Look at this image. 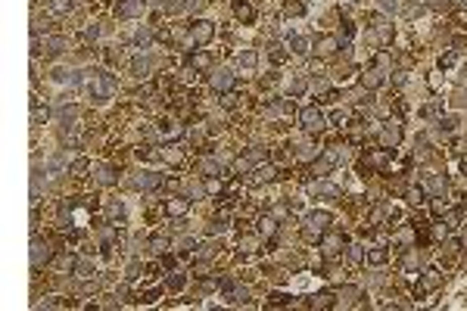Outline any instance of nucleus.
Here are the masks:
<instances>
[{
    "label": "nucleus",
    "instance_id": "obj_1",
    "mask_svg": "<svg viewBox=\"0 0 467 311\" xmlns=\"http://www.w3.org/2000/svg\"><path fill=\"white\" fill-rule=\"evenodd\" d=\"M81 84H84V90H87V94H91L97 103L115 97V90H119V78L112 75V72H87V75L81 78Z\"/></svg>",
    "mask_w": 467,
    "mask_h": 311
},
{
    "label": "nucleus",
    "instance_id": "obj_2",
    "mask_svg": "<svg viewBox=\"0 0 467 311\" xmlns=\"http://www.w3.org/2000/svg\"><path fill=\"white\" fill-rule=\"evenodd\" d=\"M330 224V215L327 212H312V215H305V221H302V236H305V243H318L321 236H324Z\"/></svg>",
    "mask_w": 467,
    "mask_h": 311
},
{
    "label": "nucleus",
    "instance_id": "obj_3",
    "mask_svg": "<svg viewBox=\"0 0 467 311\" xmlns=\"http://www.w3.org/2000/svg\"><path fill=\"white\" fill-rule=\"evenodd\" d=\"M53 262V243L50 240H41V236H34L31 240V268L41 271Z\"/></svg>",
    "mask_w": 467,
    "mask_h": 311
},
{
    "label": "nucleus",
    "instance_id": "obj_4",
    "mask_svg": "<svg viewBox=\"0 0 467 311\" xmlns=\"http://www.w3.org/2000/svg\"><path fill=\"white\" fill-rule=\"evenodd\" d=\"M187 38H190L196 47L209 44V41L215 38V22H209V19H196V22H190V28H187Z\"/></svg>",
    "mask_w": 467,
    "mask_h": 311
},
{
    "label": "nucleus",
    "instance_id": "obj_5",
    "mask_svg": "<svg viewBox=\"0 0 467 311\" xmlns=\"http://www.w3.org/2000/svg\"><path fill=\"white\" fill-rule=\"evenodd\" d=\"M299 121H302V128L309 134H318V131H324V121L327 118H324V112H321L318 106H305L302 112H299Z\"/></svg>",
    "mask_w": 467,
    "mask_h": 311
},
{
    "label": "nucleus",
    "instance_id": "obj_6",
    "mask_svg": "<svg viewBox=\"0 0 467 311\" xmlns=\"http://www.w3.org/2000/svg\"><path fill=\"white\" fill-rule=\"evenodd\" d=\"M128 187H134V190H143V193H150V190H159V187H162V174H159V171H137V174L128 180Z\"/></svg>",
    "mask_w": 467,
    "mask_h": 311
},
{
    "label": "nucleus",
    "instance_id": "obj_7",
    "mask_svg": "<svg viewBox=\"0 0 467 311\" xmlns=\"http://www.w3.org/2000/svg\"><path fill=\"white\" fill-rule=\"evenodd\" d=\"M209 84H212V90H218V94H230L234 84H237V75H234L230 69H218V72H212Z\"/></svg>",
    "mask_w": 467,
    "mask_h": 311
},
{
    "label": "nucleus",
    "instance_id": "obj_8",
    "mask_svg": "<svg viewBox=\"0 0 467 311\" xmlns=\"http://www.w3.org/2000/svg\"><path fill=\"white\" fill-rule=\"evenodd\" d=\"M143 10H147V0H119L115 16L119 19H134V16H140Z\"/></svg>",
    "mask_w": 467,
    "mask_h": 311
},
{
    "label": "nucleus",
    "instance_id": "obj_9",
    "mask_svg": "<svg viewBox=\"0 0 467 311\" xmlns=\"http://www.w3.org/2000/svg\"><path fill=\"white\" fill-rule=\"evenodd\" d=\"M399 140H402L399 121H386L383 131H380V146H383V150H392V146H399Z\"/></svg>",
    "mask_w": 467,
    "mask_h": 311
},
{
    "label": "nucleus",
    "instance_id": "obj_10",
    "mask_svg": "<svg viewBox=\"0 0 467 311\" xmlns=\"http://www.w3.org/2000/svg\"><path fill=\"white\" fill-rule=\"evenodd\" d=\"M156 131H159V137H162V140H181L184 137V128L178 125V121H171V118H162Z\"/></svg>",
    "mask_w": 467,
    "mask_h": 311
},
{
    "label": "nucleus",
    "instance_id": "obj_11",
    "mask_svg": "<svg viewBox=\"0 0 467 311\" xmlns=\"http://www.w3.org/2000/svg\"><path fill=\"white\" fill-rule=\"evenodd\" d=\"M274 177H277L274 165H259V168H253V171H249V184H253V187H259V184H268V180H274Z\"/></svg>",
    "mask_w": 467,
    "mask_h": 311
},
{
    "label": "nucleus",
    "instance_id": "obj_12",
    "mask_svg": "<svg viewBox=\"0 0 467 311\" xmlns=\"http://www.w3.org/2000/svg\"><path fill=\"white\" fill-rule=\"evenodd\" d=\"M187 209H190V199H184V196H168V199H165V215L184 218Z\"/></svg>",
    "mask_w": 467,
    "mask_h": 311
},
{
    "label": "nucleus",
    "instance_id": "obj_13",
    "mask_svg": "<svg viewBox=\"0 0 467 311\" xmlns=\"http://www.w3.org/2000/svg\"><path fill=\"white\" fill-rule=\"evenodd\" d=\"M72 271H75V277H81V280H91L94 277V262L91 259H87V255H78V259L75 262H72Z\"/></svg>",
    "mask_w": 467,
    "mask_h": 311
},
{
    "label": "nucleus",
    "instance_id": "obj_14",
    "mask_svg": "<svg viewBox=\"0 0 467 311\" xmlns=\"http://www.w3.org/2000/svg\"><path fill=\"white\" fill-rule=\"evenodd\" d=\"M439 283H442V274H439V271H427L424 277H421V283L415 286V292H418V296H424V292H430V289H436Z\"/></svg>",
    "mask_w": 467,
    "mask_h": 311
},
{
    "label": "nucleus",
    "instance_id": "obj_15",
    "mask_svg": "<svg viewBox=\"0 0 467 311\" xmlns=\"http://www.w3.org/2000/svg\"><path fill=\"white\" fill-rule=\"evenodd\" d=\"M44 50H47V56H60V53L69 50V41L63 38V34H53V38L44 41Z\"/></svg>",
    "mask_w": 467,
    "mask_h": 311
},
{
    "label": "nucleus",
    "instance_id": "obj_16",
    "mask_svg": "<svg viewBox=\"0 0 467 311\" xmlns=\"http://www.w3.org/2000/svg\"><path fill=\"white\" fill-rule=\"evenodd\" d=\"M336 162H339V153H336V150H327L324 156L315 162V174H327V171L336 165Z\"/></svg>",
    "mask_w": 467,
    "mask_h": 311
},
{
    "label": "nucleus",
    "instance_id": "obj_17",
    "mask_svg": "<svg viewBox=\"0 0 467 311\" xmlns=\"http://www.w3.org/2000/svg\"><path fill=\"white\" fill-rule=\"evenodd\" d=\"M315 196H330V199H339V187H333V184H327V180H315V184L309 187Z\"/></svg>",
    "mask_w": 467,
    "mask_h": 311
},
{
    "label": "nucleus",
    "instance_id": "obj_18",
    "mask_svg": "<svg viewBox=\"0 0 467 311\" xmlns=\"http://www.w3.org/2000/svg\"><path fill=\"white\" fill-rule=\"evenodd\" d=\"M50 118V109H47V103H41V100H31V125H44Z\"/></svg>",
    "mask_w": 467,
    "mask_h": 311
},
{
    "label": "nucleus",
    "instance_id": "obj_19",
    "mask_svg": "<svg viewBox=\"0 0 467 311\" xmlns=\"http://www.w3.org/2000/svg\"><path fill=\"white\" fill-rule=\"evenodd\" d=\"M339 246H343V236H339V233L327 236V240H324V259H336V255H339Z\"/></svg>",
    "mask_w": 467,
    "mask_h": 311
},
{
    "label": "nucleus",
    "instance_id": "obj_20",
    "mask_svg": "<svg viewBox=\"0 0 467 311\" xmlns=\"http://www.w3.org/2000/svg\"><path fill=\"white\" fill-rule=\"evenodd\" d=\"M47 13H53V16H69V13H72V0H47Z\"/></svg>",
    "mask_w": 467,
    "mask_h": 311
},
{
    "label": "nucleus",
    "instance_id": "obj_21",
    "mask_svg": "<svg viewBox=\"0 0 467 311\" xmlns=\"http://www.w3.org/2000/svg\"><path fill=\"white\" fill-rule=\"evenodd\" d=\"M234 13H237V19H243V22H253L256 19V10L249 7L246 0H237V4H234Z\"/></svg>",
    "mask_w": 467,
    "mask_h": 311
},
{
    "label": "nucleus",
    "instance_id": "obj_22",
    "mask_svg": "<svg viewBox=\"0 0 467 311\" xmlns=\"http://www.w3.org/2000/svg\"><path fill=\"white\" fill-rule=\"evenodd\" d=\"M150 69H153V63H150L147 56H137V59L131 63V72H134L137 78H147V75H150Z\"/></svg>",
    "mask_w": 467,
    "mask_h": 311
},
{
    "label": "nucleus",
    "instance_id": "obj_23",
    "mask_svg": "<svg viewBox=\"0 0 467 311\" xmlns=\"http://www.w3.org/2000/svg\"><path fill=\"white\" fill-rule=\"evenodd\" d=\"M200 171L206 177H221V162H215V159H203L200 162Z\"/></svg>",
    "mask_w": 467,
    "mask_h": 311
},
{
    "label": "nucleus",
    "instance_id": "obj_24",
    "mask_svg": "<svg viewBox=\"0 0 467 311\" xmlns=\"http://www.w3.org/2000/svg\"><path fill=\"white\" fill-rule=\"evenodd\" d=\"M97 184H100V187L115 184V171H112L109 165H100V168H97Z\"/></svg>",
    "mask_w": 467,
    "mask_h": 311
},
{
    "label": "nucleus",
    "instance_id": "obj_25",
    "mask_svg": "<svg viewBox=\"0 0 467 311\" xmlns=\"http://www.w3.org/2000/svg\"><path fill=\"white\" fill-rule=\"evenodd\" d=\"M106 215H109V224H122L125 221V206L122 203H109V209H106Z\"/></svg>",
    "mask_w": 467,
    "mask_h": 311
},
{
    "label": "nucleus",
    "instance_id": "obj_26",
    "mask_svg": "<svg viewBox=\"0 0 467 311\" xmlns=\"http://www.w3.org/2000/svg\"><path fill=\"white\" fill-rule=\"evenodd\" d=\"M386 259H389V252H386L383 246H374V249L368 252V262H371V265H386Z\"/></svg>",
    "mask_w": 467,
    "mask_h": 311
},
{
    "label": "nucleus",
    "instance_id": "obj_27",
    "mask_svg": "<svg viewBox=\"0 0 467 311\" xmlns=\"http://www.w3.org/2000/svg\"><path fill=\"white\" fill-rule=\"evenodd\" d=\"M137 159H140V162H159V159H162V153H156V146H140V150H137Z\"/></svg>",
    "mask_w": 467,
    "mask_h": 311
},
{
    "label": "nucleus",
    "instance_id": "obj_28",
    "mask_svg": "<svg viewBox=\"0 0 467 311\" xmlns=\"http://www.w3.org/2000/svg\"><path fill=\"white\" fill-rule=\"evenodd\" d=\"M362 81H365V87H377V84L383 81V72L380 69H368L365 75H362Z\"/></svg>",
    "mask_w": 467,
    "mask_h": 311
},
{
    "label": "nucleus",
    "instance_id": "obj_29",
    "mask_svg": "<svg viewBox=\"0 0 467 311\" xmlns=\"http://www.w3.org/2000/svg\"><path fill=\"white\" fill-rule=\"evenodd\" d=\"M427 193L442 196L445 193V177H427Z\"/></svg>",
    "mask_w": 467,
    "mask_h": 311
},
{
    "label": "nucleus",
    "instance_id": "obj_30",
    "mask_svg": "<svg viewBox=\"0 0 467 311\" xmlns=\"http://www.w3.org/2000/svg\"><path fill=\"white\" fill-rule=\"evenodd\" d=\"M184 283H187V274H184V271H171V277H168V289H171V292H178V289H184Z\"/></svg>",
    "mask_w": 467,
    "mask_h": 311
},
{
    "label": "nucleus",
    "instance_id": "obj_31",
    "mask_svg": "<svg viewBox=\"0 0 467 311\" xmlns=\"http://www.w3.org/2000/svg\"><path fill=\"white\" fill-rule=\"evenodd\" d=\"M336 47H339L336 38H321V41H318V53H321V56H330Z\"/></svg>",
    "mask_w": 467,
    "mask_h": 311
},
{
    "label": "nucleus",
    "instance_id": "obj_32",
    "mask_svg": "<svg viewBox=\"0 0 467 311\" xmlns=\"http://www.w3.org/2000/svg\"><path fill=\"white\" fill-rule=\"evenodd\" d=\"M150 41H153V31L150 28H140V31H134V47H150Z\"/></svg>",
    "mask_w": 467,
    "mask_h": 311
},
{
    "label": "nucleus",
    "instance_id": "obj_33",
    "mask_svg": "<svg viewBox=\"0 0 467 311\" xmlns=\"http://www.w3.org/2000/svg\"><path fill=\"white\" fill-rule=\"evenodd\" d=\"M386 162H389V153H386V150H380V153H371V156H368V165H374V168H383Z\"/></svg>",
    "mask_w": 467,
    "mask_h": 311
},
{
    "label": "nucleus",
    "instance_id": "obj_34",
    "mask_svg": "<svg viewBox=\"0 0 467 311\" xmlns=\"http://www.w3.org/2000/svg\"><path fill=\"white\" fill-rule=\"evenodd\" d=\"M193 69H209L212 66V53H196V56H190Z\"/></svg>",
    "mask_w": 467,
    "mask_h": 311
},
{
    "label": "nucleus",
    "instance_id": "obj_35",
    "mask_svg": "<svg viewBox=\"0 0 467 311\" xmlns=\"http://www.w3.org/2000/svg\"><path fill=\"white\" fill-rule=\"evenodd\" d=\"M97 38H100V25H87V28L81 31V41H84V44H94Z\"/></svg>",
    "mask_w": 467,
    "mask_h": 311
},
{
    "label": "nucleus",
    "instance_id": "obj_36",
    "mask_svg": "<svg viewBox=\"0 0 467 311\" xmlns=\"http://www.w3.org/2000/svg\"><path fill=\"white\" fill-rule=\"evenodd\" d=\"M290 50L293 53H309V38H299V34L290 38Z\"/></svg>",
    "mask_w": 467,
    "mask_h": 311
},
{
    "label": "nucleus",
    "instance_id": "obj_37",
    "mask_svg": "<svg viewBox=\"0 0 467 311\" xmlns=\"http://www.w3.org/2000/svg\"><path fill=\"white\" fill-rule=\"evenodd\" d=\"M87 168H91V162H87V159H75V162H72V174H75V177H84Z\"/></svg>",
    "mask_w": 467,
    "mask_h": 311
},
{
    "label": "nucleus",
    "instance_id": "obj_38",
    "mask_svg": "<svg viewBox=\"0 0 467 311\" xmlns=\"http://www.w3.org/2000/svg\"><path fill=\"white\" fill-rule=\"evenodd\" d=\"M224 230H227V218H224V215H218V218H215V221H212L209 233L215 236V233H224Z\"/></svg>",
    "mask_w": 467,
    "mask_h": 311
},
{
    "label": "nucleus",
    "instance_id": "obj_39",
    "mask_svg": "<svg viewBox=\"0 0 467 311\" xmlns=\"http://www.w3.org/2000/svg\"><path fill=\"white\" fill-rule=\"evenodd\" d=\"M277 230V221H274V218H262V221H259V233H274Z\"/></svg>",
    "mask_w": 467,
    "mask_h": 311
},
{
    "label": "nucleus",
    "instance_id": "obj_40",
    "mask_svg": "<svg viewBox=\"0 0 467 311\" xmlns=\"http://www.w3.org/2000/svg\"><path fill=\"white\" fill-rule=\"evenodd\" d=\"M246 159L249 162H262V159H268V150H265V146H253V150L246 153Z\"/></svg>",
    "mask_w": 467,
    "mask_h": 311
},
{
    "label": "nucleus",
    "instance_id": "obj_41",
    "mask_svg": "<svg viewBox=\"0 0 467 311\" xmlns=\"http://www.w3.org/2000/svg\"><path fill=\"white\" fill-rule=\"evenodd\" d=\"M424 196H427L424 187H411V190H408V203H415V206H418V203H424Z\"/></svg>",
    "mask_w": 467,
    "mask_h": 311
},
{
    "label": "nucleus",
    "instance_id": "obj_42",
    "mask_svg": "<svg viewBox=\"0 0 467 311\" xmlns=\"http://www.w3.org/2000/svg\"><path fill=\"white\" fill-rule=\"evenodd\" d=\"M165 246H168L165 236H153V240H150V249H153L156 255H162V252H165Z\"/></svg>",
    "mask_w": 467,
    "mask_h": 311
},
{
    "label": "nucleus",
    "instance_id": "obj_43",
    "mask_svg": "<svg viewBox=\"0 0 467 311\" xmlns=\"http://www.w3.org/2000/svg\"><path fill=\"white\" fill-rule=\"evenodd\" d=\"M283 13H286V16H302V13H305V7L299 4V0H290V4L283 7Z\"/></svg>",
    "mask_w": 467,
    "mask_h": 311
},
{
    "label": "nucleus",
    "instance_id": "obj_44",
    "mask_svg": "<svg viewBox=\"0 0 467 311\" xmlns=\"http://www.w3.org/2000/svg\"><path fill=\"white\" fill-rule=\"evenodd\" d=\"M365 259V252H362V246H349V262L352 265H358V262H362Z\"/></svg>",
    "mask_w": 467,
    "mask_h": 311
},
{
    "label": "nucleus",
    "instance_id": "obj_45",
    "mask_svg": "<svg viewBox=\"0 0 467 311\" xmlns=\"http://www.w3.org/2000/svg\"><path fill=\"white\" fill-rule=\"evenodd\" d=\"M240 66L253 69V66H256V53H253V50H249V53H240Z\"/></svg>",
    "mask_w": 467,
    "mask_h": 311
},
{
    "label": "nucleus",
    "instance_id": "obj_46",
    "mask_svg": "<svg viewBox=\"0 0 467 311\" xmlns=\"http://www.w3.org/2000/svg\"><path fill=\"white\" fill-rule=\"evenodd\" d=\"M159 292H162V289H147V292H143V296H140L137 302H147V305H150V302H156V299H159Z\"/></svg>",
    "mask_w": 467,
    "mask_h": 311
},
{
    "label": "nucleus",
    "instance_id": "obj_47",
    "mask_svg": "<svg viewBox=\"0 0 467 311\" xmlns=\"http://www.w3.org/2000/svg\"><path fill=\"white\" fill-rule=\"evenodd\" d=\"M290 302V296H283V292H274V296H268V305H286Z\"/></svg>",
    "mask_w": 467,
    "mask_h": 311
},
{
    "label": "nucleus",
    "instance_id": "obj_48",
    "mask_svg": "<svg viewBox=\"0 0 467 311\" xmlns=\"http://www.w3.org/2000/svg\"><path fill=\"white\" fill-rule=\"evenodd\" d=\"M290 94H296V97L305 94V81H293V84H290Z\"/></svg>",
    "mask_w": 467,
    "mask_h": 311
},
{
    "label": "nucleus",
    "instance_id": "obj_49",
    "mask_svg": "<svg viewBox=\"0 0 467 311\" xmlns=\"http://www.w3.org/2000/svg\"><path fill=\"white\" fill-rule=\"evenodd\" d=\"M234 103H237V97H234V94H224V97H221V106H227V109H230Z\"/></svg>",
    "mask_w": 467,
    "mask_h": 311
},
{
    "label": "nucleus",
    "instance_id": "obj_50",
    "mask_svg": "<svg viewBox=\"0 0 467 311\" xmlns=\"http://www.w3.org/2000/svg\"><path fill=\"white\" fill-rule=\"evenodd\" d=\"M330 121H333V125H339V128H343V121H346V115H343V112H333V115H330Z\"/></svg>",
    "mask_w": 467,
    "mask_h": 311
},
{
    "label": "nucleus",
    "instance_id": "obj_51",
    "mask_svg": "<svg viewBox=\"0 0 467 311\" xmlns=\"http://www.w3.org/2000/svg\"><path fill=\"white\" fill-rule=\"evenodd\" d=\"M452 63H455V56H452V53H448V56H442V59H439V66H442V69H448Z\"/></svg>",
    "mask_w": 467,
    "mask_h": 311
},
{
    "label": "nucleus",
    "instance_id": "obj_52",
    "mask_svg": "<svg viewBox=\"0 0 467 311\" xmlns=\"http://www.w3.org/2000/svg\"><path fill=\"white\" fill-rule=\"evenodd\" d=\"M430 7H445V0H427Z\"/></svg>",
    "mask_w": 467,
    "mask_h": 311
},
{
    "label": "nucleus",
    "instance_id": "obj_53",
    "mask_svg": "<svg viewBox=\"0 0 467 311\" xmlns=\"http://www.w3.org/2000/svg\"><path fill=\"white\" fill-rule=\"evenodd\" d=\"M464 174H467V162H464Z\"/></svg>",
    "mask_w": 467,
    "mask_h": 311
}]
</instances>
